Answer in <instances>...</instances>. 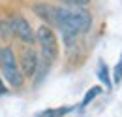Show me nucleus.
<instances>
[{"mask_svg": "<svg viewBox=\"0 0 122 117\" xmlns=\"http://www.w3.org/2000/svg\"><path fill=\"white\" fill-rule=\"evenodd\" d=\"M92 27V13L86 6H68L62 4L55 8V29L64 36V42L70 45L77 36L86 34Z\"/></svg>", "mask_w": 122, "mask_h": 117, "instance_id": "f257e3e1", "label": "nucleus"}, {"mask_svg": "<svg viewBox=\"0 0 122 117\" xmlns=\"http://www.w3.org/2000/svg\"><path fill=\"white\" fill-rule=\"evenodd\" d=\"M0 72H2L4 81L11 89H21L25 85V76H23L21 68H19L17 55H15L11 45L2 47V53H0Z\"/></svg>", "mask_w": 122, "mask_h": 117, "instance_id": "f03ea898", "label": "nucleus"}, {"mask_svg": "<svg viewBox=\"0 0 122 117\" xmlns=\"http://www.w3.org/2000/svg\"><path fill=\"white\" fill-rule=\"evenodd\" d=\"M36 42L40 45V55L47 62H55L58 58V38L55 34L53 27L49 25H40L36 29Z\"/></svg>", "mask_w": 122, "mask_h": 117, "instance_id": "7ed1b4c3", "label": "nucleus"}, {"mask_svg": "<svg viewBox=\"0 0 122 117\" xmlns=\"http://www.w3.org/2000/svg\"><path fill=\"white\" fill-rule=\"evenodd\" d=\"M17 62H19V68H21L25 77H34L38 74V70H40V55L28 44H23V47L19 49Z\"/></svg>", "mask_w": 122, "mask_h": 117, "instance_id": "20e7f679", "label": "nucleus"}, {"mask_svg": "<svg viewBox=\"0 0 122 117\" xmlns=\"http://www.w3.org/2000/svg\"><path fill=\"white\" fill-rule=\"evenodd\" d=\"M10 23H11V29H13V38H17L21 44H28L34 45L36 42V32L30 27L28 19L23 13H13L10 15Z\"/></svg>", "mask_w": 122, "mask_h": 117, "instance_id": "39448f33", "label": "nucleus"}, {"mask_svg": "<svg viewBox=\"0 0 122 117\" xmlns=\"http://www.w3.org/2000/svg\"><path fill=\"white\" fill-rule=\"evenodd\" d=\"M55 8L56 6L49 4V2H36V4H32V12L49 27H55Z\"/></svg>", "mask_w": 122, "mask_h": 117, "instance_id": "423d86ee", "label": "nucleus"}, {"mask_svg": "<svg viewBox=\"0 0 122 117\" xmlns=\"http://www.w3.org/2000/svg\"><path fill=\"white\" fill-rule=\"evenodd\" d=\"M0 36H2L4 40H11V38H13V29H11L10 17L0 19Z\"/></svg>", "mask_w": 122, "mask_h": 117, "instance_id": "0eeeda50", "label": "nucleus"}, {"mask_svg": "<svg viewBox=\"0 0 122 117\" xmlns=\"http://www.w3.org/2000/svg\"><path fill=\"white\" fill-rule=\"evenodd\" d=\"M98 77H100V81H102L105 87H111V77H109V70H107V64H105V62H100Z\"/></svg>", "mask_w": 122, "mask_h": 117, "instance_id": "6e6552de", "label": "nucleus"}, {"mask_svg": "<svg viewBox=\"0 0 122 117\" xmlns=\"http://www.w3.org/2000/svg\"><path fill=\"white\" fill-rule=\"evenodd\" d=\"M98 94H102V87H92L86 94H85V98H83V102H81V108H85V106H88V104L98 96Z\"/></svg>", "mask_w": 122, "mask_h": 117, "instance_id": "1a4fd4ad", "label": "nucleus"}, {"mask_svg": "<svg viewBox=\"0 0 122 117\" xmlns=\"http://www.w3.org/2000/svg\"><path fill=\"white\" fill-rule=\"evenodd\" d=\"M113 79H115V83H120V81H122V55H120V58H118V62L115 64Z\"/></svg>", "mask_w": 122, "mask_h": 117, "instance_id": "9d476101", "label": "nucleus"}, {"mask_svg": "<svg viewBox=\"0 0 122 117\" xmlns=\"http://www.w3.org/2000/svg\"><path fill=\"white\" fill-rule=\"evenodd\" d=\"M68 111H70V108H60V110H47L45 113H41L40 117H58V115L68 113Z\"/></svg>", "mask_w": 122, "mask_h": 117, "instance_id": "9b49d317", "label": "nucleus"}, {"mask_svg": "<svg viewBox=\"0 0 122 117\" xmlns=\"http://www.w3.org/2000/svg\"><path fill=\"white\" fill-rule=\"evenodd\" d=\"M62 4H68V6H88L92 0H60Z\"/></svg>", "mask_w": 122, "mask_h": 117, "instance_id": "f8f14e48", "label": "nucleus"}, {"mask_svg": "<svg viewBox=\"0 0 122 117\" xmlns=\"http://www.w3.org/2000/svg\"><path fill=\"white\" fill-rule=\"evenodd\" d=\"M8 93V85H6V81H2V77H0V94H6Z\"/></svg>", "mask_w": 122, "mask_h": 117, "instance_id": "ddd939ff", "label": "nucleus"}, {"mask_svg": "<svg viewBox=\"0 0 122 117\" xmlns=\"http://www.w3.org/2000/svg\"><path fill=\"white\" fill-rule=\"evenodd\" d=\"M0 53H2V47H0Z\"/></svg>", "mask_w": 122, "mask_h": 117, "instance_id": "4468645a", "label": "nucleus"}]
</instances>
